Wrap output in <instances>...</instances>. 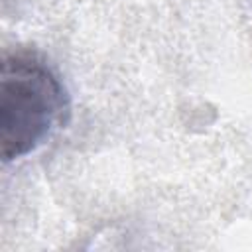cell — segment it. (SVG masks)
Segmentation results:
<instances>
[{"mask_svg":"<svg viewBox=\"0 0 252 252\" xmlns=\"http://www.w3.org/2000/svg\"><path fill=\"white\" fill-rule=\"evenodd\" d=\"M69 98L59 75L32 51L4 53L0 69V154L26 158L67 120Z\"/></svg>","mask_w":252,"mask_h":252,"instance_id":"6da1fadb","label":"cell"}]
</instances>
